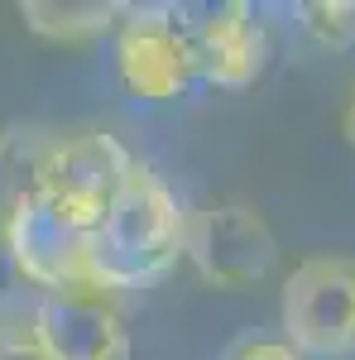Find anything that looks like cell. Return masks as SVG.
<instances>
[{
	"instance_id": "obj_1",
	"label": "cell",
	"mask_w": 355,
	"mask_h": 360,
	"mask_svg": "<svg viewBox=\"0 0 355 360\" xmlns=\"http://www.w3.org/2000/svg\"><path fill=\"white\" fill-rule=\"evenodd\" d=\"M183 231H188V207L178 202L159 168L135 159L120 193L110 197L101 221L91 226L86 283L110 298L159 283L183 259Z\"/></svg>"
},
{
	"instance_id": "obj_9",
	"label": "cell",
	"mask_w": 355,
	"mask_h": 360,
	"mask_svg": "<svg viewBox=\"0 0 355 360\" xmlns=\"http://www.w3.org/2000/svg\"><path fill=\"white\" fill-rule=\"evenodd\" d=\"M53 139L58 130H44V125H5L0 130V221L20 202L44 197V173H49Z\"/></svg>"
},
{
	"instance_id": "obj_14",
	"label": "cell",
	"mask_w": 355,
	"mask_h": 360,
	"mask_svg": "<svg viewBox=\"0 0 355 360\" xmlns=\"http://www.w3.org/2000/svg\"><path fill=\"white\" fill-rule=\"evenodd\" d=\"M226 360H307V356H302V351H293V346L278 336V341H240V346H235Z\"/></svg>"
},
{
	"instance_id": "obj_13",
	"label": "cell",
	"mask_w": 355,
	"mask_h": 360,
	"mask_svg": "<svg viewBox=\"0 0 355 360\" xmlns=\"http://www.w3.org/2000/svg\"><path fill=\"white\" fill-rule=\"evenodd\" d=\"M25 293H29V283L20 278V269L10 264V255L0 250V322L20 317V307H25Z\"/></svg>"
},
{
	"instance_id": "obj_7",
	"label": "cell",
	"mask_w": 355,
	"mask_h": 360,
	"mask_svg": "<svg viewBox=\"0 0 355 360\" xmlns=\"http://www.w3.org/2000/svg\"><path fill=\"white\" fill-rule=\"evenodd\" d=\"M29 327L53 360H130V322L101 288L39 293L29 307Z\"/></svg>"
},
{
	"instance_id": "obj_5",
	"label": "cell",
	"mask_w": 355,
	"mask_h": 360,
	"mask_svg": "<svg viewBox=\"0 0 355 360\" xmlns=\"http://www.w3.org/2000/svg\"><path fill=\"white\" fill-rule=\"evenodd\" d=\"M86 240H91V231L77 226L67 212H58L49 197H29L0 221V250L34 288V298L58 293V288H91Z\"/></svg>"
},
{
	"instance_id": "obj_12",
	"label": "cell",
	"mask_w": 355,
	"mask_h": 360,
	"mask_svg": "<svg viewBox=\"0 0 355 360\" xmlns=\"http://www.w3.org/2000/svg\"><path fill=\"white\" fill-rule=\"evenodd\" d=\"M0 360H53L44 351V341L34 336L25 312L10 317V322H0Z\"/></svg>"
},
{
	"instance_id": "obj_8",
	"label": "cell",
	"mask_w": 355,
	"mask_h": 360,
	"mask_svg": "<svg viewBox=\"0 0 355 360\" xmlns=\"http://www.w3.org/2000/svg\"><path fill=\"white\" fill-rule=\"evenodd\" d=\"M183 29L192 44L197 82H212L221 91H245L259 82V72L269 63V34L245 0L183 5Z\"/></svg>"
},
{
	"instance_id": "obj_4",
	"label": "cell",
	"mask_w": 355,
	"mask_h": 360,
	"mask_svg": "<svg viewBox=\"0 0 355 360\" xmlns=\"http://www.w3.org/2000/svg\"><path fill=\"white\" fill-rule=\"evenodd\" d=\"M115 72L135 101H178L197 82L183 5H130L115 29Z\"/></svg>"
},
{
	"instance_id": "obj_10",
	"label": "cell",
	"mask_w": 355,
	"mask_h": 360,
	"mask_svg": "<svg viewBox=\"0 0 355 360\" xmlns=\"http://www.w3.org/2000/svg\"><path fill=\"white\" fill-rule=\"evenodd\" d=\"M125 10L130 5H115V0H25L20 5V20L39 39L86 44V39L115 34V29L125 25Z\"/></svg>"
},
{
	"instance_id": "obj_15",
	"label": "cell",
	"mask_w": 355,
	"mask_h": 360,
	"mask_svg": "<svg viewBox=\"0 0 355 360\" xmlns=\"http://www.w3.org/2000/svg\"><path fill=\"white\" fill-rule=\"evenodd\" d=\"M341 135L351 139V149H355V91H351V101H346V111H341Z\"/></svg>"
},
{
	"instance_id": "obj_3",
	"label": "cell",
	"mask_w": 355,
	"mask_h": 360,
	"mask_svg": "<svg viewBox=\"0 0 355 360\" xmlns=\"http://www.w3.org/2000/svg\"><path fill=\"white\" fill-rule=\"evenodd\" d=\"M183 259L202 283L240 293V288H254L273 274L278 236L264 221V212L250 202H207V207L188 212Z\"/></svg>"
},
{
	"instance_id": "obj_11",
	"label": "cell",
	"mask_w": 355,
	"mask_h": 360,
	"mask_svg": "<svg viewBox=\"0 0 355 360\" xmlns=\"http://www.w3.org/2000/svg\"><path fill=\"white\" fill-rule=\"evenodd\" d=\"M302 34L317 49H355V0H312L302 5Z\"/></svg>"
},
{
	"instance_id": "obj_2",
	"label": "cell",
	"mask_w": 355,
	"mask_h": 360,
	"mask_svg": "<svg viewBox=\"0 0 355 360\" xmlns=\"http://www.w3.org/2000/svg\"><path fill=\"white\" fill-rule=\"evenodd\" d=\"M283 341L307 360L355 356V259L351 255H307L293 264L278 293Z\"/></svg>"
},
{
	"instance_id": "obj_6",
	"label": "cell",
	"mask_w": 355,
	"mask_h": 360,
	"mask_svg": "<svg viewBox=\"0 0 355 360\" xmlns=\"http://www.w3.org/2000/svg\"><path fill=\"white\" fill-rule=\"evenodd\" d=\"M135 168V154L110 135V130H67L53 139L49 154V173H44V197L58 212H67L77 226L101 221V212L110 207V197L120 193L125 173Z\"/></svg>"
}]
</instances>
